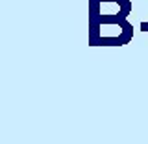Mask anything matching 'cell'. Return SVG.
Segmentation results:
<instances>
[{"mask_svg": "<svg viewBox=\"0 0 148 144\" xmlns=\"http://www.w3.org/2000/svg\"><path fill=\"white\" fill-rule=\"evenodd\" d=\"M141 28H143L145 31H148V22H143V24H141Z\"/></svg>", "mask_w": 148, "mask_h": 144, "instance_id": "obj_1", "label": "cell"}]
</instances>
